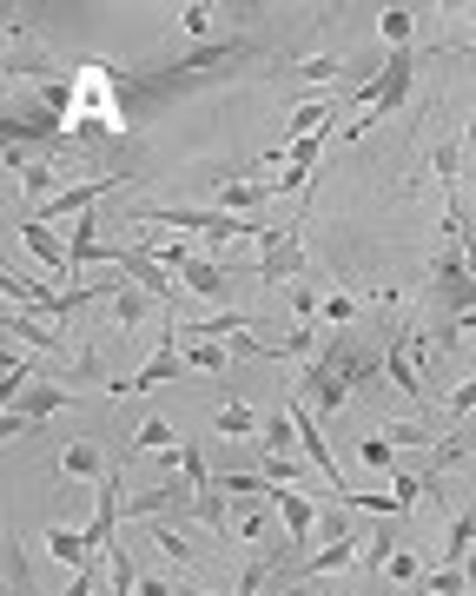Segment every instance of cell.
<instances>
[{
  "label": "cell",
  "mask_w": 476,
  "mask_h": 596,
  "mask_svg": "<svg viewBox=\"0 0 476 596\" xmlns=\"http://www.w3.org/2000/svg\"><path fill=\"white\" fill-rule=\"evenodd\" d=\"M7 338H20V345H33V352L60 358V332H53L40 312H27V305H7Z\"/></svg>",
  "instance_id": "obj_14"
},
{
  "label": "cell",
  "mask_w": 476,
  "mask_h": 596,
  "mask_svg": "<svg viewBox=\"0 0 476 596\" xmlns=\"http://www.w3.org/2000/svg\"><path fill=\"white\" fill-rule=\"evenodd\" d=\"M431 305H437V312H444L451 325H457V318H470V312H476L470 239H457V232H451V245H444V252L431 259ZM451 325H444V332H451ZM444 332H437V338H444Z\"/></svg>",
  "instance_id": "obj_3"
},
{
  "label": "cell",
  "mask_w": 476,
  "mask_h": 596,
  "mask_svg": "<svg viewBox=\"0 0 476 596\" xmlns=\"http://www.w3.org/2000/svg\"><path fill=\"white\" fill-rule=\"evenodd\" d=\"M152 544L166 551V564H192V544H186V537H179L172 524H152Z\"/></svg>",
  "instance_id": "obj_35"
},
{
  "label": "cell",
  "mask_w": 476,
  "mask_h": 596,
  "mask_svg": "<svg viewBox=\"0 0 476 596\" xmlns=\"http://www.w3.org/2000/svg\"><path fill=\"white\" fill-rule=\"evenodd\" d=\"M470 571H476V557H470Z\"/></svg>",
  "instance_id": "obj_47"
},
{
  "label": "cell",
  "mask_w": 476,
  "mask_h": 596,
  "mask_svg": "<svg viewBox=\"0 0 476 596\" xmlns=\"http://www.w3.org/2000/svg\"><path fill=\"white\" fill-rule=\"evenodd\" d=\"M411 86H417V53L404 46V53H384V66L351 86V106L371 113V119H391V113L411 106ZM358 133H371V126H345V139H358Z\"/></svg>",
  "instance_id": "obj_2"
},
{
  "label": "cell",
  "mask_w": 476,
  "mask_h": 596,
  "mask_svg": "<svg viewBox=\"0 0 476 596\" xmlns=\"http://www.w3.org/2000/svg\"><path fill=\"white\" fill-rule=\"evenodd\" d=\"M186 372H225V345L219 338H192L186 345Z\"/></svg>",
  "instance_id": "obj_27"
},
{
  "label": "cell",
  "mask_w": 476,
  "mask_h": 596,
  "mask_svg": "<svg viewBox=\"0 0 476 596\" xmlns=\"http://www.w3.org/2000/svg\"><path fill=\"white\" fill-rule=\"evenodd\" d=\"M444 232H464V239H470V245H476V226H470V219H464V212H457V206L444 212Z\"/></svg>",
  "instance_id": "obj_42"
},
{
  "label": "cell",
  "mask_w": 476,
  "mask_h": 596,
  "mask_svg": "<svg viewBox=\"0 0 476 596\" xmlns=\"http://www.w3.org/2000/svg\"><path fill=\"white\" fill-rule=\"evenodd\" d=\"M40 544H46V557H53V564H66V571H86V564H99V557H93V544H86V531H66V524H53Z\"/></svg>",
  "instance_id": "obj_16"
},
{
  "label": "cell",
  "mask_w": 476,
  "mask_h": 596,
  "mask_svg": "<svg viewBox=\"0 0 476 596\" xmlns=\"http://www.w3.org/2000/svg\"><path fill=\"white\" fill-rule=\"evenodd\" d=\"M351 564H364V537L345 524V504H338V511H325V551L305 564V577L318 584V577H338V571H351Z\"/></svg>",
  "instance_id": "obj_7"
},
{
  "label": "cell",
  "mask_w": 476,
  "mask_h": 596,
  "mask_svg": "<svg viewBox=\"0 0 476 596\" xmlns=\"http://www.w3.org/2000/svg\"><path fill=\"white\" fill-rule=\"evenodd\" d=\"M179 285H186V292H199L205 305H225V299H232V285H239V272H232V265H219V259H192Z\"/></svg>",
  "instance_id": "obj_12"
},
{
  "label": "cell",
  "mask_w": 476,
  "mask_h": 596,
  "mask_svg": "<svg viewBox=\"0 0 476 596\" xmlns=\"http://www.w3.org/2000/svg\"><path fill=\"white\" fill-rule=\"evenodd\" d=\"M258 445H265V458H292V445H298V425H292V411H272Z\"/></svg>",
  "instance_id": "obj_25"
},
{
  "label": "cell",
  "mask_w": 476,
  "mask_h": 596,
  "mask_svg": "<svg viewBox=\"0 0 476 596\" xmlns=\"http://www.w3.org/2000/svg\"><path fill=\"white\" fill-rule=\"evenodd\" d=\"M292 73H305V80H338V73H345V60H338V53H311V60H298Z\"/></svg>",
  "instance_id": "obj_36"
},
{
  "label": "cell",
  "mask_w": 476,
  "mask_h": 596,
  "mask_svg": "<svg viewBox=\"0 0 476 596\" xmlns=\"http://www.w3.org/2000/svg\"><path fill=\"white\" fill-rule=\"evenodd\" d=\"M331 119H338L331 100H305V106L292 113V126H285V146H292V139H311V133H331Z\"/></svg>",
  "instance_id": "obj_17"
},
{
  "label": "cell",
  "mask_w": 476,
  "mask_h": 596,
  "mask_svg": "<svg viewBox=\"0 0 476 596\" xmlns=\"http://www.w3.org/2000/svg\"><path fill=\"white\" fill-rule=\"evenodd\" d=\"M384 571H391V584H424V564H417V551H404V544H398V557H391Z\"/></svg>",
  "instance_id": "obj_37"
},
{
  "label": "cell",
  "mask_w": 476,
  "mask_h": 596,
  "mask_svg": "<svg viewBox=\"0 0 476 596\" xmlns=\"http://www.w3.org/2000/svg\"><path fill=\"white\" fill-rule=\"evenodd\" d=\"M437 179H444V186L464 179V139H444V146H437Z\"/></svg>",
  "instance_id": "obj_33"
},
{
  "label": "cell",
  "mask_w": 476,
  "mask_h": 596,
  "mask_svg": "<svg viewBox=\"0 0 476 596\" xmlns=\"http://www.w3.org/2000/svg\"><path fill=\"white\" fill-rule=\"evenodd\" d=\"M292 305H298V325L318 318V292H311V285H292Z\"/></svg>",
  "instance_id": "obj_41"
},
{
  "label": "cell",
  "mask_w": 476,
  "mask_h": 596,
  "mask_svg": "<svg viewBox=\"0 0 476 596\" xmlns=\"http://www.w3.org/2000/svg\"><path fill=\"white\" fill-rule=\"evenodd\" d=\"M27 385H33V365H27V358H7V365H0V391H7V405H13Z\"/></svg>",
  "instance_id": "obj_34"
},
{
  "label": "cell",
  "mask_w": 476,
  "mask_h": 596,
  "mask_svg": "<svg viewBox=\"0 0 476 596\" xmlns=\"http://www.w3.org/2000/svg\"><path fill=\"white\" fill-rule=\"evenodd\" d=\"M60 478H86V484H99V478H106L99 445H66V451H60Z\"/></svg>",
  "instance_id": "obj_19"
},
{
  "label": "cell",
  "mask_w": 476,
  "mask_h": 596,
  "mask_svg": "<svg viewBox=\"0 0 476 596\" xmlns=\"http://www.w3.org/2000/svg\"><path fill=\"white\" fill-rule=\"evenodd\" d=\"M232 537H245V544H265V537H272V498H245V511L232 517Z\"/></svg>",
  "instance_id": "obj_21"
},
{
  "label": "cell",
  "mask_w": 476,
  "mask_h": 596,
  "mask_svg": "<svg viewBox=\"0 0 476 596\" xmlns=\"http://www.w3.org/2000/svg\"><path fill=\"white\" fill-rule=\"evenodd\" d=\"M20 245L46 265V272H60V279H73V245L53 232V226H40V219H20Z\"/></svg>",
  "instance_id": "obj_9"
},
{
  "label": "cell",
  "mask_w": 476,
  "mask_h": 596,
  "mask_svg": "<svg viewBox=\"0 0 476 596\" xmlns=\"http://www.w3.org/2000/svg\"><path fill=\"white\" fill-rule=\"evenodd\" d=\"M212 199H219V212L258 219V206L272 199V179H212Z\"/></svg>",
  "instance_id": "obj_11"
},
{
  "label": "cell",
  "mask_w": 476,
  "mask_h": 596,
  "mask_svg": "<svg viewBox=\"0 0 476 596\" xmlns=\"http://www.w3.org/2000/svg\"><path fill=\"white\" fill-rule=\"evenodd\" d=\"M444 411H451V431H457V425H464V418L476 411V378H464V385L451 391V405H444Z\"/></svg>",
  "instance_id": "obj_38"
},
{
  "label": "cell",
  "mask_w": 476,
  "mask_h": 596,
  "mask_svg": "<svg viewBox=\"0 0 476 596\" xmlns=\"http://www.w3.org/2000/svg\"><path fill=\"white\" fill-rule=\"evenodd\" d=\"M258 279L265 285H298L305 279V232L298 226H272L258 239Z\"/></svg>",
  "instance_id": "obj_6"
},
{
  "label": "cell",
  "mask_w": 476,
  "mask_h": 596,
  "mask_svg": "<svg viewBox=\"0 0 476 596\" xmlns=\"http://www.w3.org/2000/svg\"><path fill=\"white\" fill-rule=\"evenodd\" d=\"M470 590V564L457 571V564H444V571H431V584H424V596H464Z\"/></svg>",
  "instance_id": "obj_30"
},
{
  "label": "cell",
  "mask_w": 476,
  "mask_h": 596,
  "mask_svg": "<svg viewBox=\"0 0 476 596\" xmlns=\"http://www.w3.org/2000/svg\"><path fill=\"white\" fill-rule=\"evenodd\" d=\"M311 186H318V166H311V159H292L285 172H272V192H298V199H305Z\"/></svg>",
  "instance_id": "obj_26"
},
{
  "label": "cell",
  "mask_w": 476,
  "mask_h": 596,
  "mask_svg": "<svg viewBox=\"0 0 476 596\" xmlns=\"http://www.w3.org/2000/svg\"><path fill=\"white\" fill-rule=\"evenodd\" d=\"M378 372H384V345H364V338L345 325V332H331V338H325V352L298 372V398H305L311 411H325V418H331V411H345V405H351V391H358V385H371Z\"/></svg>",
  "instance_id": "obj_1"
},
{
  "label": "cell",
  "mask_w": 476,
  "mask_h": 596,
  "mask_svg": "<svg viewBox=\"0 0 476 596\" xmlns=\"http://www.w3.org/2000/svg\"><path fill=\"white\" fill-rule=\"evenodd\" d=\"M172 438H179V431H172L166 418H146L139 438H133V451H172Z\"/></svg>",
  "instance_id": "obj_32"
},
{
  "label": "cell",
  "mask_w": 476,
  "mask_h": 596,
  "mask_svg": "<svg viewBox=\"0 0 476 596\" xmlns=\"http://www.w3.org/2000/svg\"><path fill=\"white\" fill-rule=\"evenodd\" d=\"M325 318H331V325L345 332V325L358 318V299H351V292H331V299H325Z\"/></svg>",
  "instance_id": "obj_39"
},
{
  "label": "cell",
  "mask_w": 476,
  "mask_h": 596,
  "mask_svg": "<svg viewBox=\"0 0 476 596\" xmlns=\"http://www.w3.org/2000/svg\"><path fill=\"white\" fill-rule=\"evenodd\" d=\"M424 332L417 325H384V378L411 398V405H431V385H424Z\"/></svg>",
  "instance_id": "obj_4"
},
{
  "label": "cell",
  "mask_w": 476,
  "mask_h": 596,
  "mask_svg": "<svg viewBox=\"0 0 476 596\" xmlns=\"http://www.w3.org/2000/svg\"><path fill=\"white\" fill-rule=\"evenodd\" d=\"M285 596H311V584H292V590H285Z\"/></svg>",
  "instance_id": "obj_45"
},
{
  "label": "cell",
  "mask_w": 476,
  "mask_h": 596,
  "mask_svg": "<svg viewBox=\"0 0 476 596\" xmlns=\"http://www.w3.org/2000/svg\"><path fill=\"white\" fill-rule=\"evenodd\" d=\"M391 445H431V425H384Z\"/></svg>",
  "instance_id": "obj_40"
},
{
  "label": "cell",
  "mask_w": 476,
  "mask_h": 596,
  "mask_svg": "<svg viewBox=\"0 0 476 596\" xmlns=\"http://www.w3.org/2000/svg\"><path fill=\"white\" fill-rule=\"evenodd\" d=\"M66 405H73V391H66V385H27V391L7 405L0 431H7V438H27L40 418H53V411H66Z\"/></svg>",
  "instance_id": "obj_8"
},
{
  "label": "cell",
  "mask_w": 476,
  "mask_h": 596,
  "mask_svg": "<svg viewBox=\"0 0 476 596\" xmlns=\"http://www.w3.org/2000/svg\"><path fill=\"white\" fill-rule=\"evenodd\" d=\"M212 431H219V438H252V431H265V418H258L252 405H225V411L212 418Z\"/></svg>",
  "instance_id": "obj_24"
},
{
  "label": "cell",
  "mask_w": 476,
  "mask_h": 596,
  "mask_svg": "<svg viewBox=\"0 0 476 596\" xmlns=\"http://www.w3.org/2000/svg\"><path fill=\"white\" fill-rule=\"evenodd\" d=\"M192 517H199L205 531H219V537H225V531H232V491H219V484H212V491H199V498H192Z\"/></svg>",
  "instance_id": "obj_20"
},
{
  "label": "cell",
  "mask_w": 476,
  "mask_h": 596,
  "mask_svg": "<svg viewBox=\"0 0 476 596\" xmlns=\"http://www.w3.org/2000/svg\"><path fill=\"white\" fill-rule=\"evenodd\" d=\"M146 312H152V292L133 285V279H113V318H119V325H139Z\"/></svg>",
  "instance_id": "obj_18"
},
{
  "label": "cell",
  "mask_w": 476,
  "mask_h": 596,
  "mask_svg": "<svg viewBox=\"0 0 476 596\" xmlns=\"http://www.w3.org/2000/svg\"><path fill=\"white\" fill-rule=\"evenodd\" d=\"M298 471H305V464H298V458H272V478H278V484H292V478H298Z\"/></svg>",
  "instance_id": "obj_43"
},
{
  "label": "cell",
  "mask_w": 476,
  "mask_h": 596,
  "mask_svg": "<svg viewBox=\"0 0 476 596\" xmlns=\"http://www.w3.org/2000/svg\"><path fill=\"white\" fill-rule=\"evenodd\" d=\"M179 20H186V33H192V46H212V7H205V0H192V7H179Z\"/></svg>",
  "instance_id": "obj_31"
},
{
  "label": "cell",
  "mask_w": 476,
  "mask_h": 596,
  "mask_svg": "<svg viewBox=\"0 0 476 596\" xmlns=\"http://www.w3.org/2000/svg\"><path fill=\"white\" fill-rule=\"evenodd\" d=\"M139 596H179L166 577H139Z\"/></svg>",
  "instance_id": "obj_44"
},
{
  "label": "cell",
  "mask_w": 476,
  "mask_h": 596,
  "mask_svg": "<svg viewBox=\"0 0 476 596\" xmlns=\"http://www.w3.org/2000/svg\"><path fill=\"white\" fill-rule=\"evenodd\" d=\"M358 458H364L371 471H398V445H391L384 431H371V438H358Z\"/></svg>",
  "instance_id": "obj_28"
},
{
  "label": "cell",
  "mask_w": 476,
  "mask_h": 596,
  "mask_svg": "<svg viewBox=\"0 0 476 596\" xmlns=\"http://www.w3.org/2000/svg\"><path fill=\"white\" fill-rule=\"evenodd\" d=\"M464 146H476V119H470V126H464Z\"/></svg>",
  "instance_id": "obj_46"
},
{
  "label": "cell",
  "mask_w": 476,
  "mask_h": 596,
  "mask_svg": "<svg viewBox=\"0 0 476 596\" xmlns=\"http://www.w3.org/2000/svg\"><path fill=\"white\" fill-rule=\"evenodd\" d=\"M166 378H192V372H186V358L172 352V332H166V345H159V352H152V358H146V365L119 385V391H152V385H166ZM119 391H113V398H119Z\"/></svg>",
  "instance_id": "obj_13"
},
{
  "label": "cell",
  "mask_w": 476,
  "mask_h": 596,
  "mask_svg": "<svg viewBox=\"0 0 476 596\" xmlns=\"http://www.w3.org/2000/svg\"><path fill=\"white\" fill-rule=\"evenodd\" d=\"M113 265H119L133 285H146V292H152V299L172 312V279H166V265H159V259H146L139 245H113Z\"/></svg>",
  "instance_id": "obj_10"
},
{
  "label": "cell",
  "mask_w": 476,
  "mask_h": 596,
  "mask_svg": "<svg viewBox=\"0 0 476 596\" xmlns=\"http://www.w3.org/2000/svg\"><path fill=\"white\" fill-rule=\"evenodd\" d=\"M476 557V511H464V517H451V537H444V564H470Z\"/></svg>",
  "instance_id": "obj_22"
},
{
  "label": "cell",
  "mask_w": 476,
  "mask_h": 596,
  "mask_svg": "<svg viewBox=\"0 0 476 596\" xmlns=\"http://www.w3.org/2000/svg\"><path fill=\"white\" fill-rule=\"evenodd\" d=\"M378 33H384V46H391V53H404V46H411V33H417V13H411V7H384V13H378Z\"/></svg>",
  "instance_id": "obj_23"
},
{
  "label": "cell",
  "mask_w": 476,
  "mask_h": 596,
  "mask_svg": "<svg viewBox=\"0 0 476 596\" xmlns=\"http://www.w3.org/2000/svg\"><path fill=\"white\" fill-rule=\"evenodd\" d=\"M265 498H272V511L285 517V537H292V544H305V537H311V524H318V504H311V498H298V491H285V484H278V491H265Z\"/></svg>",
  "instance_id": "obj_15"
},
{
  "label": "cell",
  "mask_w": 476,
  "mask_h": 596,
  "mask_svg": "<svg viewBox=\"0 0 476 596\" xmlns=\"http://www.w3.org/2000/svg\"><path fill=\"white\" fill-rule=\"evenodd\" d=\"M0 285H7V299H13V305L40 312V318H53V325H66V318H73V312H80V305L93 299V285H66V292H46V285H33V279H27V272H13V265H7V279H0Z\"/></svg>",
  "instance_id": "obj_5"
},
{
  "label": "cell",
  "mask_w": 476,
  "mask_h": 596,
  "mask_svg": "<svg viewBox=\"0 0 476 596\" xmlns=\"http://www.w3.org/2000/svg\"><path fill=\"white\" fill-rule=\"evenodd\" d=\"M431 484H424V471H391V498H398V511H417V498H424Z\"/></svg>",
  "instance_id": "obj_29"
}]
</instances>
